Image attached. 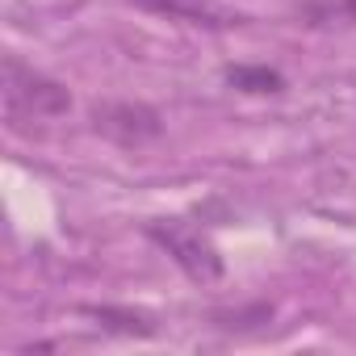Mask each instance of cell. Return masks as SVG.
<instances>
[{
	"instance_id": "cell-1",
	"label": "cell",
	"mask_w": 356,
	"mask_h": 356,
	"mask_svg": "<svg viewBox=\"0 0 356 356\" xmlns=\"http://www.w3.org/2000/svg\"><path fill=\"white\" fill-rule=\"evenodd\" d=\"M5 109L9 122H51L72 109L67 84L34 72L17 55H5Z\"/></svg>"
},
{
	"instance_id": "cell-2",
	"label": "cell",
	"mask_w": 356,
	"mask_h": 356,
	"mask_svg": "<svg viewBox=\"0 0 356 356\" xmlns=\"http://www.w3.org/2000/svg\"><path fill=\"white\" fill-rule=\"evenodd\" d=\"M147 235H151L176 264H181V273H185L189 281H197V285L222 281L227 260H222V252L210 243V235H202V227H193V222H185V218H155V222H147Z\"/></svg>"
},
{
	"instance_id": "cell-3",
	"label": "cell",
	"mask_w": 356,
	"mask_h": 356,
	"mask_svg": "<svg viewBox=\"0 0 356 356\" xmlns=\"http://www.w3.org/2000/svg\"><path fill=\"white\" fill-rule=\"evenodd\" d=\"M92 130L118 147H147L163 134V118L147 101H101L92 105Z\"/></svg>"
},
{
	"instance_id": "cell-4",
	"label": "cell",
	"mask_w": 356,
	"mask_h": 356,
	"mask_svg": "<svg viewBox=\"0 0 356 356\" xmlns=\"http://www.w3.org/2000/svg\"><path fill=\"white\" fill-rule=\"evenodd\" d=\"M134 5L163 13L168 22H189V26H206V30H231L243 22L239 13H227L218 5H206V0H134Z\"/></svg>"
},
{
	"instance_id": "cell-5",
	"label": "cell",
	"mask_w": 356,
	"mask_h": 356,
	"mask_svg": "<svg viewBox=\"0 0 356 356\" xmlns=\"http://www.w3.org/2000/svg\"><path fill=\"white\" fill-rule=\"evenodd\" d=\"M298 13L306 26H348L356 22V0H302Z\"/></svg>"
},
{
	"instance_id": "cell-6",
	"label": "cell",
	"mask_w": 356,
	"mask_h": 356,
	"mask_svg": "<svg viewBox=\"0 0 356 356\" xmlns=\"http://www.w3.org/2000/svg\"><path fill=\"white\" fill-rule=\"evenodd\" d=\"M227 80H231L239 92H256V97L285 88V76H281L277 67H248V63H239V67H227Z\"/></svg>"
},
{
	"instance_id": "cell-7",
	"label": "cell",
	"mask_w": 356,
	"mask_h": 356,
	"mask_svg": "<svg viewBox=\"0 0 356 356\" xmlns=\"http://www.w3.org/2000/svg\"><path fill=\"white\" fill-rule=\"evenodd\" d=\"M84 314H92L101 327L122 331V335H155V323L138 310H118V306H88Z\"/></svg>"
}]
</instances>
